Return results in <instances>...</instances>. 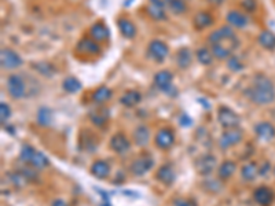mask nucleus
<instances>
[{
	"label": "nucleus",
	"mask_w": 275,
	"mask_h": 206,
	"mask_svg": "<svg viewBox=\"0 0 275 206\" xmlns=\"http://www.w3.org/2000/svg\"><path fill=\"white\" fill-rule=\"evenodd\" d=\"M62 88H64L65 92H68V94H77L79 91L83 90V84L80 83L79 78L69 76V77H66L64 80Z\"/></svg>",
	"instance_id": "32"
},
{
	"label": "nucleus",
	"mask_w": 275,
	"mask_h": 206,
	"mask_svg": "<svg viewBox=\"0 0 275 206\" xmlns=\"http://www.w3.org/2000/svg\"><path fill=\"white\" fill-rule=\"evenodd\" d=\"M172 80H173V74L169 70H160L158 73L154 74V84L158 90L166 91L169 90L172 87Z\"/></svg>",
	"instance_id": "18"
},
{
	"label": "nucleus",
	"mask_w": 275,
	"mask_h": 206,
	"mask_svg": "<svg viewBox=\"0 0 275 206\" xmlns=\"http://www.w3.org/2000/svg\"><path fill=\"white\" fill-rule=\"evenodd\" d=\"M241 6H242L248 13H252V11H255L257 8V1L256 0H242V1H241Z\"/></svg>",
	"instance_id": "40"
},
{
	"label": "nucleus",
	"mask_w": 275,
	"mask_h": 206,
	"mask_svg": "<svg viewBox=\"0 0 275 206\" xmlns=\"http://www.w3.org/2000/svg\"><path fill=\"white\" fill-rule=\"evenodd\" d=\"M226 18H227L229 25L231 28H236V29H245L248 26V24H249L248 15H245V14L238 11V10H230L227 13V15H226Z\"/></svg>",
	"instance_id": "17"
},
{
	"label": "nucleus",
	"mask_w": 275,
	"mask_h": 206,
	"mask_svg": "<svg viewBox=\"0 0 275 206\" xmlns=\"http://www.w3.org/2000/svg\"><path fill=\"white\" fill-rule=\"evenodd\" d=\"M196 57H197V59H198L199 64L204 65V66H209V65H212L213 59H215V57H213V54H212L211 50L206 48V47H199L198 50H197V52H196Z\"/></svg>",
	"instance_id": "35"
},
{
	"label": "nucleus",
	"mask_w": 275,
	"mask_h": 206,
	"mask_svg": "<svg viewBox=\"0 0 275 206\" xmlns=\"http://www.w3.org/2000/svg\"><path fill=\"white\" fill-rule=\"evenodd\" d=\"M117 26H118L120 33H121L125 39H134L135 36H136V28L127 18H118L117 20Z\"/></svg>",
	"instance_id": "24"
},
{
	"label": "nucleus",
	"mask_w": 275,
	"mask_h": 206,
	"mask_svg": "<svg viewBox=\"0 0 275 206\" xmlns=\"http://www.w3.org/2000/svg\"><path fill=\"white\" fill-rule=\"evenodd\" d=\"M33 69H36L38 73L43 74L44 77H52L55 73H57V69L55 66L50 62H36V64H32Z\"/></svg>",
	"instance_id": "33"
},
{
	"label": "nucleus",
	"mask_w": 275,
	"mask_h": 206,
	"mask_svg": "<svg viewBox=\"0 0 275 206\" xmlns=\"http://www.w3.org/2000/svg\"><path fill=\"white\" fill-rule=\"evenodd\" d=\"M274 173H275V168H274Z\"/></svg>",
	"instance_id": "46"
},
{
	"label": "nucleus",
	"mask_w": 275,
	"mask_h": 206,
	"mask_svg": "<svg viewBox=\"0 0 275 206\" xmlns=\"http://www.w3.org/2000/svg\"><path fill=\"white\" fill-rule=\"evenodd\" d=\"M147 51H149V55L156 61V62H162L164 59L168 57L169 54V47L161 41V40H152L149 43V47H147Z\"/></svg>",
	"instance_id": "8"
},
{
	"label": "nucleus",
	"mask_w": 275,
	"mask_h": 206,
	"mask_svg": "<svg viewBox=\"0 0 275 206\" xmlns=\"http://www.w3.org/2000/svg\"><path fill=\"white\" fill-rule=\"evenodd\" d=\"M236 169H237V164H236V162L224 161L223 164L219 167V171H218L219 177L223 179V180H227V179H230L231 176L234 174Z\"/></svg>",
	"instance_id": "34"
},
{
	"label": "nucleus",
	"mask_w": 275,
	"mask_h": 206,
	"mask_svg": "<svg viewBox=\"0 0 275 206\" xmlns=\"http://www.w3.org/2000/svg\"><path fill=\"white\" fill-rule=\"evenodd\" d=\"M11 116V109L10 106L7 104L6 102L0 103V120H1V124L4 125L7 123V120Z\"/></svg>",
	"instance_id": "39"
},
{
	"label": "nucleus",
	"mask_w": 275,
	"mask_h": 206,
	"mask_svg": "<svg viewBox=\"0 0 275 206\" xmlns=\"http://www.w3.org/2000/svg\"><path fill=\"white\" fill-rule=\"evenodd\" d=\"M211 4H213V6H220L222 3H223V0H208Z\"/></svg>",
	"instance_id": "45"
},
{
	"label": "nucleus",
	"mask_w": 275,
	"mask_h": 206,
	"mask_svg": "<svg viewBox=\"0 0 275 206\" xmlns=\"http://www.w3.org/2000/svg\"><path fill=\"white\" fill-rule=\"evenodd\" d=\"M259 174V167L256 162H248L241 169V176L245 181H253Z\"/></svg>",
	"instance_id": "30"
},
{
	"label": "nucleus",
	"mask_w": 275,
	"mask_h": 206,
	"mask_svg": "<svg viewBox=\"0 0 275 206\" xmlns=\"http://www.w3.org/2000/svg\"><path fill=\"white\" fill-rule=\"evenodd\" d=\"M90 120L96 127H103L109 120V110L108 109H99L94 110L90 113Z\"/></svg>",
	"instance_id": "31"
},
{
	"label": "nucleus",
	"mask_w": 275,
	"mask_h": 206,
	"mask_svg": "<svg viewBox=\"0 0 275 206\" xmlns=\"http://www.w3.org/2000/svg\"><path fill=\"white\" fill-rule=\"evenodd\" d=\"M91 173L94 174L98 179H106L110 174V167L108 162L105 161H95L91 165Z\"/></svg>",
	"instance_id": "28"
},
{
	"label": "nucleus",
	"mask_w": 275,
	"mask_h": 206,
	"mask_svg": "<svg viewBox=\"0 0 275 206\" xmlns=\"http://www.w3.org/2000/svg\"><path fill=\"white\" fill-rule=\"evenodd\" d=\"M51 206H68V204L64 200H55L51 204Z\"/></svg>",
	"instance_id": "44"
},
{
	"label": "nucleus",
	"mask_w": 275,
	"mask_h": 206,
	"mask_svg": "<svg viewBox=\"0 0 275 206\" xmlns=\"http://www.w3.org/2000/svg\"><path fill=\"white\" fill-rule=\"evenodd\" d=\"M255 132H256V135L259 139L266 140V142H270V140H273V139L275 137V127L273 125V124L266 123V121L256 124V127H255Z\"/></svg>",
	"instance_id": "20"
},
{
	"label": "nucleus",
	"mask_w": 275,
	"mask_h": 206,
	"mask_svg": "<svg viewBox=\"0 0 275 206\" xmlns=\"http://www.w3.org/2000/svg\"><path fill=\"white\" fill-rule=\"evenodd\" d=\"M109 146L117 154H124V153H127L129 148H131V142L127 139V136L124 135V134L118 132V134H115V135L112 136Z\"/></svg>",
	"instance_id": "16"
},
{
	"label": "nucleus",
	"mask_w": 275,
	"mask_h": 206,
	"mask_svg": "<svg viewBox=\"0 0 275 206\" xmlns=\"http://www.w3.org/2000/svg\"><path fill=\"white\" fill-rule=\"evenodd\" d=\"M52 113L48 107H40L38 111V123L41 127H48L51 124Z\"/></svg>",
	"instance_id": "37"
},
{
	"label": "nucleus",
	"mask_w": 275,
	"mask_h": 206,
	"mask_svg": "<svg viewBox=\"0 0 275 206\" xmlns=\"http://www.w3.org/2000/svg\"><path fill=\"white\" fill-rule=\"evenodd\" d=\"M0 64L1 68L6 70H13V69H18L22 66L24 61L21 58V55L11 50V48H1L0 51Z\"/></svg>",
	"instance_id": "5"
},
{
	"label": "nucleus",
	"mask_w": 275,
	"mask_h": 206,
	"mask_svg": "<svg viewBox=\"0 0 275 206\" xmlns=\"http://www.w3.org/2000/svg\"><path fill=\"white\" fill-rule=\"evenodd\" d=\"M179 123L182 127H185V128H189L190 125H193V120L190 118L189 114H186V113H182V116L179 117Z\"/></svg>",
	"instance_id": "41"
},
{
	"label": "nucleus",
	"mask_w": 275,
	"mask_h": 206,
	"mask_svg": "<svg viewBox=\"0 0 275 206\" xmlns=\"http://www.w3.org/2000/svg\"><path fill=\"white\" fill-rule=\"evenodd\" d=\"M216 157H213L211 154H206V155H202V157H199L198 160L196 161V169H197V172L199 174H211L213 171H215V168H216Z\"/></svg>",
	"instance_id": "11"
},
{
	"label": "nucleus",
	"mask_w": 275,
	"mask_h": 206,
	"mask_svg": "<svg viewBox=\"0 0 275 206\" xmlns=\"http://www.w3.org/2000/svg\"><path fill=\"white\" fill-rule=\"evenodd\" d=\"M242 140V132L238 128H231V129H226L220 139H219V146L220 148H226L231 147L234 144H238V143Z\"/></svg>",
	"instance_id": "9"
},
{
	"label": "nucleus",
	"mask_w": 275,
	"mask_h": 206,
	"mask_svg": "<svg viewBox=\"0 0 275 206\" xmlns=\"http://www.w3.org/2000/svg\"><path fill=\"white\" fill-rule=\"evenodd\" d=\"M90 37L92 40H95L96 43H103L108 41L110 37V31L109 28L106 26L105 22H95L92 24L90 28Z\"/></svg>",
	"instance_id": "15"
},
{
	"label": "nucleus",
	"mask_w": 275,
	"mask_h": 206,
	"mask_svg": "<svg viewBox=\"0 0 275 206\" xmlns=\"http://www.w3.org/2000/svg\"><path fill=\"white\" fill-rule=\"evenodd\" d=\"M101 45L99 43H96L95 40H92L91 37H83L79 40V43L76 44V52L83 54V55H98L101 54Z\"/></svg>",
	"instance_id": "10"
},
{
	"label": "nucleus",
	"mask_w": 275,
	"mask_h": 206,
	"mask_svg": "<svg viewBox=\"0 0 275 206\" xmlns=\"http://www.w3.org/2000/svg\"><path fill=\"white\" fill-rule=\"evenodd\" d=\"M19 158H21V161L22 162L29 164V165H32V167L36 168V169H44V168H47L50 165L48 158H47L43 153L35 150V148H33L32 146H29V144H25L24 147L21 148Z\"/></svg>",
	"instance_id": "2"
},
{
	"label": "nucleus",
	"mask_w": 275,
	"mask_h": 206,
	"mask_svg": "<svg viewBox=\"0 0 275 206\" xmlns=\"http://www.w3.org/2000/svg\"><path fill=\"white\" fill-rule=\"evenodd\" d=\"M193 62V54L187 47H182L176 52V64L180 69H187Z\"/></svg>",
	"instance_id": "27"
},
{
	"label": "nucleus",
	"mask_w": 275,
	"mask_h": 206,
	"mask_svg": "<svg viewBox=\"0 0 275 206\" xmlns=\"http://www.w3.org/2000/svg\"><path fill=\"white\" fill-rule=\"evenodd\" d=\"M165 6L173 14H185L187 11V4L185 0H165Z\"/></svg>",
	"instance_id": "36"
},
{
	"label": "nucleus",
	"mask_w": 275,
	"mask_h": 206,
	"mask_svg": "<svg viewBox=\"0 0 275 206\" xmlns=\"http://www.w3.org/2000/svg\"><path fill=\"white\" fill-rule=\"evenodd\" d=\"M173 206H193V205L189 202V201L186 200H175Z\"/></svg>",
	"instance_id": "43"
},
{
	"label": "nucleus",
	"mask_w": 275,
	"mask_h": 206,
	"mask_svg": "<svg viewBox=\"0 0 275 206\" xmlns=\"http://www.w3.org/2000/svg\"><path fill=\"white\" fill-rule=\"evenodd\" d=\"M175 143V132L169 128H162L156 135V144L161 150H169Z\"/></svg>",
	"instance_id": "12"
},
{
	"label": "nucleus",
	"mask_w": 275,
	"mask_h": 206,
	"mask_svg": "<svg viewBox=\"0 0 275 206\" xmlns=\"http://www.w3.org/2000/svg\"><path fill=\"white\" fill-rule=\"evenodd\" d=\"M227 66H229V69L231 71H241L245 68V65L241 61V58L237 57V55H231L230 58L227 59Z\"/></svg>",
	"instance_id": "38"
},
{
	"label": "nucleus",
	"mask_w": 275,
	"mask_h": 206,
	"mask_svg": "<svg viewBox=\"0 0 275 206\" xmlns=\"http://www.w3.org/2000/svg\"><path fill=\"white\" fill-rule=\"evenodd\" d=\"M112 95H113V91L110 90L109 87L101 85V87H98L94 91V94H92V102L95 103V104H103V103H106L109 101Z\"/></svg>",
	"instance_id": "25"
},
{
	"label": "nucleus",
	"mask_w": 275,
	"mask_h": 206,
	"mask_svg": "<svg viewBox=\"0 0 275 206\" xmlns=\"http://www.w3.org/2000/svg\"><path fill=\"white\" fill-rule=\"evenodd\" d=\"M157 179L162 184H165V186H172L173 181L176 179V174H175L173 168L169 164H164L162 167H160L158 172H157Z\"/></svg>",
	"instance_id": "21"
},
{
	"label": "nucleus",
	"mask_w": 275,
	"mask_h": 206,
	"mask_svg": "<svg viewBox=\"0 0 275 206\" xmlns=\"http://www.w3.org/2000/svg\"><path fill=\"white\" fill-rule=\"evenodd\" d=\"M218 120L220 125L226 129L238 128L239 125V117L238 114L227 106H220L218 110Z\"/></svg>",
	"instance_id": "6"
},
{
	"label": "nucleus",
	"mask_w": 275,
	"mask_h": 206,
	"mask_svg": "<svg viewBox=\"0 0 275 206\" xmlns=\"http://www.w3.org/2000/svg\"><path fill=\"white\" fill-rule=\"evenodd\" d=\"M165 0H149L147 13L156 21H165Z\"/></svg>",
	"instance_id": "14"
},
{
	"label": "nucleus",
	"mask_w": 275,
	"mask_h": 206,
	"mask_svg": "<svg viewBox=\"0 0 275 206\" xmlns=\"http://www.w3.org/2000/svg\"><path fill=\"white\" fill-rule=\"evenodd\" d=\"M231 36H236V32L234 29L229 25H223L220 26L219 29L213 31V32L208 36V43L209 44H216L219 41H222L223 39H227V37H231Z\"/></svg>",
	"instance_id": "19"
},
{
	"label": "nucleus",
	"mask_w": 275,
	"mask_h": 206,
	"mask_svg": "<svg viewBox=\"0 0 275 206\" xmlns=\"http://www.w3.org/2000/svg\"><path fill=\"white\" fill-rule=\"evenodd\" d=\"M253 200L257 205L260 206H271L274 202V191L270 187L260 186L253 191Z\"/></svg>",
	"instance_id": "13"
},
{
	"label": "nucleus",
	"mask_w": 275,
	"mask_h": 206,
	"mask_svg": "<svg viewBox=\"0 0 275 206\" xmlns=\"http://www.w3.org/2000/svg\"><path fill=\"white\" fill-rule=\"evenodd\" d=\"M239 45V40H238L237 34L236 36H231L227 39H223L222 41H219L216 44L211 45V51L213 54V57L216 59H229L233 55V52L236 48H238Z\"/></svg>",
	"instance_id": "3"
},
{
	"label": "nucleus",
	"mask_w": 275,
	"mask_h": 206,
	"mask_svg": "<svg viewBox=\"0 0 275 206\" xmlns=\"http://www.w3.org/2000/svg\"><path fill=\"white\" fill-rule=\"evenodd\" d=\"M212 24H213V17L209 13H206V11H199L193 18V25H194V28L197 31H202L205 28L211 26Z\"/></svg>",
	"instance_id": "23"
},
{
	"label": "nucleus",
	"mask_w": 275,
	"mask_h": 206,
	"mask_svg": "<svg viewBox=\"0 0 275 206\" xmlns=\"http://www.w3.org/2000/svg\"><path fill=\"white\" fill-rule=\"evenodd\" d=\"M142 101V94L139 91H127L120 97V103L125 107H135L136 104H139Z\"/></svg>",
	"instance_id": "22"
},
{
	"label": "nucleus",
	"mask_w": 275,
	"mask_h": 206,
	"mask_svg": "<svg viewBox=\"0 0 275 206\" xmlns=\"http://www.w3.org/2000/svg\"><path fill=\"white\" fill-rule=\"evenodd\" d=\"M246 97L255 104H270L275 101V85L264 73H256L246 90Z\"/></svg>",
	"instance_id": "1"
},
{
	"label": "nucleus",
	"mask_w": 275,
	"mask_h": 206,
	"mask_svg": "<svg viewBox=\"0 0 275 206\" xmlns=\"http://www.w3.org/2000/svg\"><path fill=\"white\" fill-rule=\"evenodd\" d=\"M271 168V165H270L269 162H264V165L263 167H259V174H267V172H269V169Z\"/></svg>",
	"instance_id": "42"
},
{
	"label": "nucleus",
	"mask_w": 275,
	"mask_h": 206,
	"mask_svg": "<svg viewBox=\"0 0 275 206\" xmlns=\"http://www.w3.org/2000/svg\"><path fill=\"white\" fill-rule=\"evenodd\" d=\"M134 142L135 144L145 147L147 143L150 142V131L146 125H139L138 128L134 131Z\"/></svg>",
	"instance_id": "26"
},
{
	"label": "nucleus",
	"mask_w": 275,
	"mask_h": 206,
	"mask_svg": "<svg viewBox=\"0 0 275 206\" xmlns=\"http://www.w3.org/2000/svg\"><path fill=\"white\" fill-rule=\"evenodd\" d=\"M257 41L266 50H275V34L270 31H262L259 33Z\"/></svg>",
	"instance_id": "29"
},
{
	"label": "nucleus",
	"mask_w": 275,
	"mask_h": 206,
	"mask_svg": "<svg viewBox=\"0 0 275 206\" xmlns=\"http://www.w3.org/2000/svg\"><path fill=\"white\" fill-rule=\"evenodd\" d=\"M7 92L13 99H22L26 95V85L19 74H10L7 77Z\"/></svg>",
	"instance_id": "4"
},
{
	"label": "nucleus",
	"mask_w": 275,
	"mask_h": 206,
	"mask_svg": "<svg viewBox=\"0 0 275 206\" xmlns=\"http://www.w3.org/2000/svg\"><path fill=\"white\" fill-rule=\"evenodd\" d=\"M154 167V160L152 155H141L138 158H135L134 161L129 165V172L134 176H143L146 174L152 168Z\"/></svg>",
	"instance_id": "7"
}]
</instances>
